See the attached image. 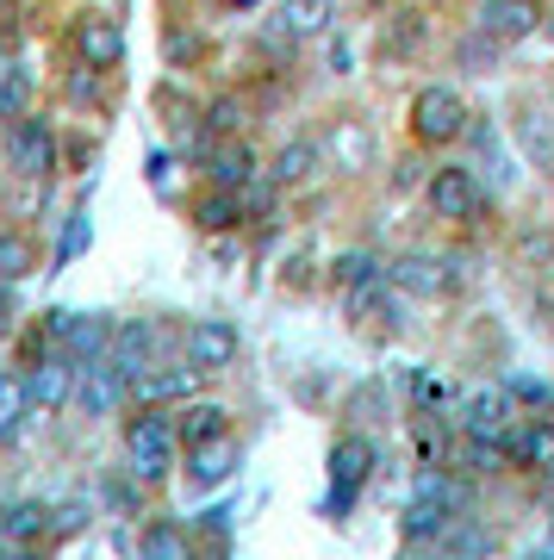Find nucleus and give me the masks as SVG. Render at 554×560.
Returning a JSON list of instances; mask_svg holds the SVG:
<instances>
[{
  "instance_id": "nucleus-11",
  "label": "nucleus",
  "mask_w": 554,
  "mask_h": 560,
  "mask_svg": "<svg viewBox=\"0 0 554 560\" xmlns=\"http://www.w3.org/2000/svg\"><path fill=\"white\" fill-rule=\"evenodd\" d=\"M76 381H81V368L69 355H44L25 374V386H32V418H57L62 405H76Z\"/></svg>"
},
{
  "instance_id": "nucleus-27",
  "label": "nucleus",
  "mask_w": 554,
  "mask_h": 560,
  "mask_svg": "<svg viewBox=\"0 0 554 560\" xmlns=\"http://www.w3.org/2000/svg\"><path fill=\"white\" fill-rule=\"evenodd\" d=\"M138 555H143V560H194V536H187L181 523L157 517V523H150V529H143Z\"/></svg>"
},
{
  "instance_id": "nucleus-1",
  "label": "nucleus",
  "mask_w": 554,
  "mask_h": 560,
  "mask_svg": "<svg viewBox=\"0 0 554 560\" xmlns=\"http://www.w3.org/2000/svg\"><path fill=\"white\" fill-rule=\"evenodd\" d=\"M175 455H181V430L169 411L143 405L138 418H125V460H131V480L138 486H162L175 474Z\"/></svg>"
},
{
  "instance_id": "nucleus-42",
  "label": "nucleus",
  "mask_w": 554,
  "mask_h": 560,
  "mask_svg": "<svg viewBox=\"0 0 554 560\" xmlns=\"http://www.w3.org/2000/svg\"><path fill=\"white\" fill-rule=\"evenodd\" d=\"M0 560H44V555H38V548H13V541H7V555H0Z\"/></svg>"
},
{
  "instance_id": "nucleus-13",
  "label": "nucleus",
  "mask_w": 554,
  "mask_h": 560,
  "mask_svg": "<svg viewBox=\"0 0 554 560\" xmlns=\"http://www.w3.org/2000/svg\"><path fill=\"white\" fill-rule=\"evenodd\" d=\"M511 393L505 386H480V393H468V405H461V436H480V442H505L511 436Z\"/></svg>"
},
{
  "instance_id": "nucleus-43",
  "label": "nucleus",
  "mask_w": 554,
  "mask_h": 560,
  "mask_svg": "<svg viewBox=\"0 0 554 560\" xmlns=\"http://www.w3.org/2000/svg\"><path fill=\"white\" fill-rule=\"evenodd\" d=\"M542 25H549V44H554V13H549V20H542Z\"/></svg>"
},
{
  "instance_id": "nucleus-9",
  "label": "nucleus",
  "mask_w": 554,
  "mask_h": 560,
  "mask_svg": "<svg viewBox=\"0 0 554 560\" xmlns=\"http://www.w3.org/2000/svg\"><path fill=\"white\" fill-rule=\"evenodd\" d=\"M69 44H76L81 69H100V75L125 62V32H119V20H106V13H76Z\"/></svg>"
},
{
  "instance_id": "nucleus-44",
  "label": "nucleus",
  "mask_w": 554,
  "mask_h": 560,
  "mask_svg": "<svg viewBox=\"0 0 554 560\" xmlns=\"http://www.w3.org/2000/svg\"><path fill=\"white\" fill-rule=\"evenodd\" d=\"M231 7H262V0H231Z\"/></svg>"
},
{
  "instance_id": "nucleus-6",
  "label": "nucleus",
  "mask_w": 554,
  "mask_h": 560,
  "mask_svg": "<svg viewBox=\"0 0 554 560\" xmlns=\"http://www.w3.org/2000/svg\"><path fill=\"white\" fill-rule=\"evenodd\" d=\"M113 330L119 324L106 318V312H50V342H62V355L76 361V368L113 355Z\"/></svg>"
},
{
  "instance_id": "nucleus-32",
  "label": "nucleus",
  "mask_w": 554,
  "mask_h": 560,
  "mask_svg": "<svg viewBox=\"0 0 554 560\" xmlns=\"http://www.w3.org/2000/svg\"><path fill=\"white\" fill-rule=\"evenodd\" d=\"M498 50H505V44H498V38H486V32H480V25H474V32H468V38L455 44V57L468 62V69H474V75H486V69H493V62H498Z\"/></svg>"
},
{
  "instance_id": "nucleus-15",
  "label": "nucleus",
  "mask_w": 554,
  "mask_h": 560,
  "mask_svg": "<svg viewBox=\"0 0 554 560\" xmlns=\"http://www.w3.org/2000/svg\"><path fill=\"white\" fill-rule=\"evenodd\" d=\"M331 25H337V0H280L275 38L280 44H312V38H331Z\"/></svg>"
},
{
  "instance_id": "nucleus-24",
  "label": "nucleus",
  "mask_w": 554,
  "mask_h": 560,
  "mask_svg": "<svg viewBox=\"0 0 554 560\" xmlns=\"http://www.w3.org/2000/svg\"><path fill=\"white\" fill-rule=\"evenodd\" d=\"M243 219H250V206H243L238 187H212V194L194 206V224H199V231H212V237H218V231H238Z\"/></svg>"
},
{
  "instance_id": "nucleus-10",
  "label": "nucleus",
  "mask_w": 554,
  "mask_h": 560,
  "mask_svg": "<svg viewBox=\"0 0 554 560\" xmlns=\"http://www.w3.org/2000/svg\"><path fill=\"white\" fill-rule=\"evenodd\" d=\"M199 393V368L194 361H157V368H143L138 381H131V399L138 405H187Z\"/></svg>"
},
{
  "instance_id": "nucleus-21",
  "label": "nucleus",
  "mask_w": 554,
  "mask_h": 560,
  "mask_svg": "<svg viewBox=\"0 0 554 560\" xmlns=\"http://www.w3.org/2000/svg\"><path fill=\"white\" fill-rule=\"evenodd\" d=\"M175 430H181V448H199V442H212V436H231V411L218 399H187L175 411Z\"/></svg>"
},
{
  "instance_id": "nucleus-14",
  "label": "nucleus",
  "mask_w": 554,
  "mask_h": 560,
  "mask_svg": "<svg viewBox=\"0 0 554 560\" xmlns=\"http://www.w3.org/2000/svg\"><path fill=\"white\" fill-rule=\"evenodd\" d=\"M206 180H212V187H250V180L262 175V162H256V143L250 138H212V150H206Z\"/></svg>"
},
{
  "instance_id": "nucleus-12",
  "label": "nucleus",
  "mask_w": 554,
  "mask_h": 560,
  "mask_svg": "<svg viewBox=\"0 0 554 560\" xmlns=\"http://www.w3.org/2000/svg\"><path fill=\"white\" fill-rule=\"evenodd\" d=\"M125 399H131V374H125V368H113V361H88V368H81L76 405L88 418H113Z\"/></svg>"
},
{
  "instance_id": "nucleus-40",
  "label": "nucleus",
  "mask_w": 554,
  "mask_h": 560,
  "mask_svg": "<svg viewBox=\"0 0 554 560\" xmlns=\"http://www.w3.org/2000/svg\"><path fill=\"white\" fill-rule=\"evenodd\" d=\"M194 50H199V38H194V32H175V38H169V57H194Z\"/></svg>"
},
{
  "instance_id": "nucleus-22",
  "label": "nucleus",
  "mask_w": 554,
  "mask_h": 560,
  "mask_svg": "<svg viewBox=\"0 0 554 560\" xmlns=\"http://www.w3.org/2000/svg\"><path fill=\"white\" fill-rule=\"evenodd\" d=\"M449 523H455V511L436 499H405V511H399V536L412 541V548H424V541H442L449 536Z\"/></svg>"
},
{
  "instance_id": "nucleus-37",
  "label": "nucleus",
  "mask_w": 554,
  "mask_h": 560,
  "mask_svg": "<svg viewBox=\"0 0 554 560\" xmlns=\"http://www.w3.org/2000/svg\"><path fill=\"white\" fill-rule=\"evenodd\" d=\"M417 399H424V405H449V399H455V386H442L436 374H424V381H417Z\"/></svg>"
},
{
  "instance_id": "nucleus-18",
  "label": "nucleus",
  "mask_w": 554,
  "mask_h": 560,
  "mask_svg": "<svg viewBox=\"0 0 554 560\" xmlns=\"http://www.w3.org/2000/svg\"><path fill=\"white\" fill-rule=\"evenodd\" d=\"M157 349H162V330L150 318H125L119 330H113V368H125L131 381H138L143 368H157Z\"/></svg>"
},
{
  "instance_id": "nucleus-26",
  "label": "nucleus",
  "mask_w": 554,
  "mask_h": 560,
  "mask_svg": "<svg viewBox=\"0 0 554 560\" xmlns=\"http://www.w3.org/2000/svg\"><path fill=\"white\" fill-rule=\"evenodd\" d=\"M318 156H324V143L312 138H293V143H280V156H275V187H299V180H312L318 175Z\"/></svg>"
},
{
  "instance_id": "nucleus-29",
  "label": "nucleus",
  "mask_w": 554,
  "mask_h": 560,
  "mask_svg": "<svg viewBox=\"0 0 554 560\" xmlns=\"http://www.w3.org/2000/svg\"><path fill=\"white\" fill-rule=\"evenodd\" d=\"M38 275V249H32V237H20V231H0V287H13V280Z\"/></svg>"
},
{
  "instance_id": "nucleus-45",
  "label": "nucleus",
  "mask_w": 554,
  "mask_h": 560,
  "mask_svg": "<svg viewBox=\"0 0 554 560\" xmlns=\"http://www.w3.org/2000/svg\"><path fill=\"white\" fill-rule=\"evenodd\" d=\"M535 560H554V548H549V555H535Z\"/></svg>"
},
{
  "instance_id": "nucleus-5",
  "label": "nucleus",
  "mask_w": 554,
  "mask_h": 560,
  "mask_svg": "<svg viewBox=\"0 0 554 560\" xmlns=\"http://www.w3.org/2000/svg\"><path fill=\"white\" fill-rule=\"evenodd\" d=\"M7 168L20 180L57 175V131H50V119H32V113L13 119V131H7Z\"/></svg>"
},
{
  "instance_id": "nucleus-23",
  "label": "nucleus",
  "mask_w": 554,
  "mask_h": 560,
  "mask_svg": "<svg viewBox=\"0 0 554 560\" xmlns=\"http://www.w3.org/2000/svg\"><path fill=\"white\" fill-rule=\"evenodd\" d=\"M44 536H50V504L20 499V504L0 511V541H13V548H38Z\"/></svg>"
},
{
  "instance_id": "nucleus-34",
  "label": "nucleus",
  "mask_w": 554,
  "mask_h": 560,
  "mask_svg": "<svg viewBox=\"0 0 554 560\" xmlns=\"http://www.w3.org/2000/svg\"><path fill=\"white\" fill-rule=\"evenodd\" d=\"M88 517H94V511H88L81 499H62L57 511H50V536H81V529H88Z\"/></svg>"
},
{
  "instance_id": "nucleus-17",
  "label": "nucleus",
  "mask_w": 554,
  "mask_h": 560,
  "mask_svg": "<svg viewBox=\"0 0 554 560\" xmlns=\"http://www.w3.org/2000/svg\"><path fill=\"white\" fill-rule=\"evenodd\" d=\"M542 20H549V13H542L535 0H486V7H480V32L498 38V44H523Z\"/></svg>"
},
{
  "instance_id": "nucleus-39",
  "label": "nucleus",
  "mask_w": 554,
  "mask_h": 560,
  "mask_svg": "<svg viewBox=\"0 0 554 560\" xmlns=\"http://www.w3.org/2000/svg\"><path fill=\"white\" fill-rule=\"evenodd\" d=\"M81 243H88V212H81V219H76V224H69V237H62V261L76 256Z\"/></svg>"
},
{
  "instance_id": "nucleus-36",
  "label": "nucleus",
  "mask_w": 554,
  "mask_h": 560,
  "mask_svg": "<svg viewBox=\"0 0 554 560\" xmlns=\"http://www.w3.org/2000/svg\"><path fill=\"white\" fill-rule=\"evenodd\" d=\"M505 393H511V399H530V405H549L554 399L542 381H523V374H511V381H505Z\"/></svg>"
},
{
  "instance_id": "nucleus-30",
  "label": "nucleus",
  "mask_w": 554,
  "mask_h": 560,
  "mask_svg": "<svg viewBox=\"0 0 554 560\" xmlns=\"http://www.w3.org/2000/svg\"><path fill=\"white\" fill-rule=\"evenodd\" d=\"M25 94H32V81L13 57H0V119H20L25 113Z\"/></svg>"
},
{
  "instance_id": "nucleus-19",
  "label": "nucleus",
  "mask_w": 554,
  "mask_h": 560,
  "mask_svg": "<svg viewBox=\"0 0 554 560\" xmlns=\"http://www.w3.org/2000/svg\"><path fill=\"white\" fill-rule=\"evenodd\" d=\"M324 156L337 162L343 175H361V168H374L380 143H374V131H368L361 119H337L331 125V138H324Z\"/></svg>"
},
{
  "instance_id": "nucleus-35",
  "label": "nucleus",
  "mask_w": 554,
  "mask_h": 560,
  "mask_svg": "<svg viewBox=\"0 0 554 560\" xmlns=\"http://www.w3.org/2000/svg\"><path fill=\"white\" fill-rule=\"evenodd\" d=\"M405 25H386V50H417V38H424V25H417V13H399Z\"/></svg>"
},
{
  "instance_id": "nucleus-31",
  "label": "nucleus",
  "mask_w": 554,
  "mask_h": 560,
  "mask_svg": "<svg viewBox=\"0 0 554 560\" xmlns=\"http://www.w3.org/2000/svg\"><path fill=\"white\" fill-rule=\"evenodd\" d=\"M380 268H386V261H374L368 249H343V256L331 261V275H337V287H343V293H349V287H361V280H374Z\"/></svg>"
},
{
  "instance_id": "nucleus-33",
  "label": "nucleus",
  "mask_w": 554,
  "mask_h": 560,
  "mask_svg": "<svg viewBox=\"0 0 554 560\" xmlns=\"http://www.w3.org/2000/svg\"><path fill=\"white\" fill-rule=\"evenodd\" d=\"M243 131V101L238 94H224V101L206 106V138H238Z\"/></svg>"
},
{
  "instance_id": "nucleus-25",
  "label": "nucleus",
  "mask_w": 554,
  "mask_h": 560,
  "mask_svg": "<svg viewBox=\"0 0 554 560\" xmlns=\"http://www.w3.org/2000/svg\"><path fill=\"white\" fill-rule=\"evenodd\" d=\"M505 448H511L517 467H554V423L549 418H530L523 430L505 436Z\"/></svg>"
},
{
  "instance_id": "nucleus-41",
  "label": "nucleus",
  "mask_w": 554,
  "mask_h": 560,
  "mask_svg": "<svg viewBox=\"0 0 554 560\" xmlns=\"http://www.w3.org/2000/svg\"><path fill=\"white\" fill-rule=\"evenodd\" d=\"M7 330H13V293L0 287V337H7Z\"/></svg>"
},
{
  "instance_id": "nucleus-8",
  "label": "nucleus",
  "mask_w": 554,
  "mask_h": 560,
  "mask_svg": "<svg viewBox=\"0 0 554 560\" xmlns=\"http://www.w3.org/2000/svg\"><path fill=\"white\" fill-rule=\"evenodd\" d=\"M238 355H243V330L231 318L187 324V361H194L199 374H224V368H238Z\"/></svg>"
},
{
  "instance_id": "nucleus-4",
  "label": "nucleus",
  "mask_w": 554,
  "mask_h": 560,
  "mask_svg": "<svg viewBox=\"0 0 554 560\" xmlns=\"http://www.w3.org/2000/svg\"><path fill=\"white\" fill-rule=\"evenodd\" d=\"M386 280H393L399 293H412V300H449L461 293V261L449 256H430V249H405V256L386 261Z\"/></svg>"
},
{
  "instance_id": "nucleus-16",
  "label": "nucleus",
  "mask_w": 554,
  "mask_h": 560,
  "mask_svg": "<svg viewBox=\"0 0 554 560\" xmlns=\"http://www.w3.org/2000/svg\"><path fill=\"white\" fill-rule=\"evenodd\" d=\"M238 467H243V448L231 436H212V442H199V448H187V486H194V492L224 486Z\"/></svg>"
},
{
  "instance_id": "nucleus-28",
  "label": "nucleus",
  "mask_w": 554,
  "mask_h": 560,
  "mask_svg": "<svg viewBox=\"0 0 554 560\" xmlns=\"http://www.w3.org/2000/svg\"><path fill=\"white\" fill-rule=\"evenodd\" d=\"M32 418V386L25 374H0V442H13Z\"/></svg>"
},
{
  "instance_id": "nucleus-38",
  "label": "nucleus",
  "mask_w": 554,
  "mask_h": 560,
  "mask_svg": "<svg viewBox=\"0 0 554 560\" xmlns=\"http://www.w3.org/2000/svg\"><path fill=\"white\" fill-rule=\"evenodd\" d=\"M331 69H337V75H349V69H356V50H349L343 38H331Z\"/></svg>"
},
{
  "instance_id": "nucleus-7",
  "label": "nucleus",
  "mask_w": 554,
  "mask_h": 560,
  "mask_svg": "<svg viewBox=\"0 0 554 560\" xmlns=\"http://www.w3.org/2000/svg\"><path fill=\"white\" fill-rule=\"evenodd\" d=\"M424 200H430L436 219H449V224H474L480 212H486V187L474 180V168H436L430 180H424Z\"/></svg>"
},
{
  "instance_id": "nucleus-2",
  "label": "nucleus",
  "mask_w": 554,
  "mask_h": 560,
  "mask_svg": "<svg viewBox=\"0 0 554 560\" xmlns=\"http://www.w3.org/2000/svg\"><path fill=\"white\" fill-rule=\"evenodd\" d=\"M474 125H468V101H461L449 81H424L412 94V138L417 143H455V138H468Z\"/></svg>"
},
{
  "instance_id": "nucleus-3",
  "label": "nucleus",
  "mask_w": 554,
  "mask_h": 560,
  "mask_svg": "<svg viewBox=\"0 0 554 560\" xmlns=\"http://www.w3.org/2000/svg\"><path fill=\"white\" fill-rule=\"evenodd\" d=\"M374 436H361V430H349V436H337V448H331V492H324V517H343V511H356L361 486H368V474H374Z\"/></svg>"
},
{
  "instance_id": "nucleus-20",
  "label": "nucleus",
  "mask_w": 554,
  "mask_h": 560,
  "mask_svg": "<svg viewBox=\"0 0 554 560\" xmlns=\"http://www.w3.org/2000/svg\"><path fill=\"white\" fill-rule=\"evenodd\" d=\"M517 143H523V156H530L542 175H554V113L542 101L517 106Z\"/></svg>"
}]
</instances>
